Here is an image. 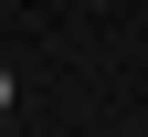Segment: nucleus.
<instances>
[{
	"mask_svg": "<svg viewBox=\"0 0 148 137\" xmlns=\"http://www.w3.org/2000/svg\"><path fill=\"white\" fill-rule=\"evenodd\" d=\"M0 116H11V74H0Z\"/></svg>",
	"mask_w": 148,
	"mask_h": 137,
	"instance_id": "f257e3e1",
	"label": "nucleus"
}]
</instances>
